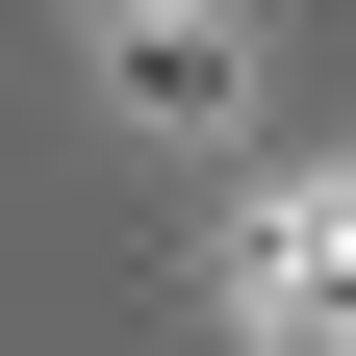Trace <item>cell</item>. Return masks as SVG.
<instances>
[{
	"mask_svg": "<svg viewBox=\"0 0 356 356\" xmlns=\"http://www.w3.org/2000/svg\"><path fill=\"white\" fill-rule=\"evenodd\" d=\"M229 331L254 356H356V229H331V178H280L229 229Z\"/></svg>",
	"mask_w": 356,
	"mask_h": 356,
	"instance_id": "1",
	"label": "cell"
},
{
	"mask_svg": "<svg viewBox=\"0 0 356 356\" xmlns=\"http://www.w3.org/2000/svg\"><path fill=\"white\" fill-rule=\"evenodd\" d=\"M102 76H127V127H229V26H102Z\"/></svg>",
	"mask_w": 356,
	"mask_h": 356,
	"instance_id": "2",
	"label": "cell"
},
{
	"mask_svg": "<svg viewBox=\"0 0 356 356\" xmlns=\"http://www.w3.org/2000/svg\"><path fill=\"white\" fill-rule=\"evenodd\" d=\"M102 26H204V0H102Z\"/></svg>",
	"mask_w": 356,
	"mask_h": 356,
	"instance_id": "3",
	"label": "cell"
}]
</instances>
